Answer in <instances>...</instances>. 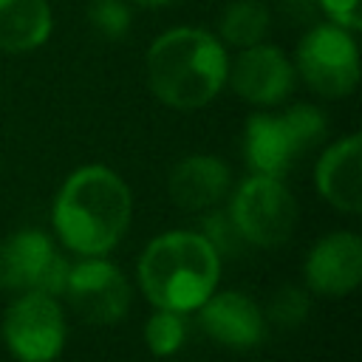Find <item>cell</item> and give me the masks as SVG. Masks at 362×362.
Wrapping results in <instances>:
<instances>
[{
    "mask_svg": "<svg viewBox=\"0 0 362 362\" xmlns=\"http://www.w3.org/2000/svg\"><path fill=\"white\" fill-rule=\"evenodd\" d=\"M229 218L243 240L255 246H280L294 232L297 201L280 178L255 173L238 187Z\"/></svg>",
    "mask_w": 362,
    "mask_h": 362,
    "instance_id": "8992f818",
    "label": "cell"
},
{
    "mask_svg": "<svg viewBox=\"0 0 362 362\" xmlns=\"http://www.w3.org/2000/svg\"><path fill=\"white\" fill-rule=\"evenodd\" d=\"M195 311L206 337L226 348H255L266 334L260 308L243 291H212Z\"/></svg>",
    "mask_w": 362,
    "mask_h": 362,
    "instance_id": "7c38bea8",
    "label": "cell"
},
{
    "mask_svg": "<svg viewBox=\"0 0 362 362\" xmlns=\"http://www.w3.org/2000/svg\"><path fill=\"white\" fill-rule=\"evenodd\" d=\"M88 23L105 37V40H122L130 31L133 14L124 0H90L88 6Z\"/></svg>",
    "mask_w": 362,
    "mask_h": 362,
    "instance_id": "ac0fdd59",
    "label": "cell"
},
{
    "mask_svg": "<svg viewBox=\"0 0 362 362\" xmlns=\"http://www.w3.org/2000/svg\"><path fill=\"white\" fill-rule=\"evenodd\" d=\"M3 339L20 362H54L65 345V317L54 294L23 291L3 317Z\"/></svg>",
    "mask_w": 362,
    "mask_h": 362,
    "instance_id": "52a82bcc",
    "label": "cell"
},
{
    "mask_svg": "<svg viewBox=\"0 0 362 362\" xmlns=\"http://www.w3.org/2000/svg\"><path fill=\"white\" fill-rule=\"evenodd\" d=\"M133 212L127 184L107 167L90 164L68 175L54 201V229L65 249L102 257L127 232Z\"/></svg>",
    "mask_w": 362,
    "mask_h": 362,
    "instance_id": "6da1fadb",
    "label": "cell"
},
{
    "mask_svg": "<svg viewBox=\"0 0 362 362\" xmlns=\"http://www.w3.org/2000/svg\"><path fill=\"white\" fill-rule=\"evenodd\" d=\"M229 57L223 42L195 25H178L147 48V82L158 102L175 110L209 105L226 85Z\"/></svg>",
    "mask_w": 362,
    "mask_h": 362,
    "instance_id": "7a4b0ae2",
    "label": "cell"
},
{
    "mask_svg": "<svg viewBox=\"0 0 362 362\" xmlns=\"http://www.w3.org/2000/svg\"><path fill=\"white\" fill-rule=\"evenodd\" d=\"M305 283L325 297H345L362 280V240L354 232L320 238L305 257Z\"/></svg>",
    "mask_w": 362,
    "mask_h": 362,
    "instance_id": "8fae6325",
    "label": "cell"
},
{
    "mask_svg": "<svg viewBox=\"0 0 362 362\" xmlns=\"http://www.w3.org/2000/svg\"><path fill=\"white\" fill-rule=\"evenodd\" d=\"M204 238L215 246L218 255H221V252H235L238 243L243 240L240 232L235 229L232 218H226V215H209V218H206V235H204Z\"/></svg>",
    "mask_w": 362,
    "mask_h": 362,
    "instance_id": "ffe728a7",
    "label": "cell"
},
{
    "mask_svg": "<svg viewBox=\"0 0 362 362\" xmlns=\"http://www.w3.org/2000/svg\"><path fill=\"white\" fill-rule=\"evenodd\" d=\"M74 311L93 322L110 325L119 322L130 308V283L122 269L102 257H88L76 266H68L65 288Z\"/></svg>",
    "mask_w": 362,
    "mask_h": 362,
    "instance_id": "9c48e42d",
    "label": "cell"
},
{
    "mask_svg": "<svg viewBox=\"0 0 362 362\" xmlns=\"http://www.w3.org/2000/svg\"><path fill=\"white\" fill-rule=\"evenodd\" d=\"M294 71L325 99L348 96L359 82V48L354 31L334 23L311 25L297 42Z\"/></svg>",
    "mask_w": 362,
    "mask_h": 362,
    "instance_id": "5b68a950",
    "label": "cell"
},
{
    "mask_svg": "<svg viewBox=\"0 0 362 362\" xmlns=\"http://www.w3.org/2000/svg\"><path fill=\"white\" fill-rule=\"evenodd\" d=\"M317 0H280V11L291 20V23H308L317 14Z\"/></svg>",
    "mask_w": 362,
    "mask_h": 362,
    "instance_id": "7402d4cb",
    "label": "cell"
},
{
    "mask_svg": "<svg viewBox=\"0 0 362 362\" xmlns=\"http://www.w3.org/2000/svg\"><path fill=\"white\" fill-rule=\"evenodd\" d=\"M232 184L229 167L218 156H187L170 173V198L181 209L215 206Z\"/></svg>",
    "mask_w": 362,
    "mask_h": 362,
    "instance_id": "5bb4252c",
    "label": "cell"
},
{
    "mask_svg": "<svg viewBox=\"0 0 362 362\" xmlns=\"http://www.w3.org/2000/svg\"><path fill=\"white\" fill-rule=\"evenodd\" d=\"M305 314H308V297L294 286L280 288L269 305V317L277 325H300L305 320Z\"/></svg>",
    "mask_w": 362,
    "mask_h": 362,
    "instance_id": "d6986e66",
    "label": "cell"
},
{
    "mask_svg": "<svg viewBox=\"0 0 362 362\" xmlns=\"http://www.w3.org/2000/svg\"><path fill=\"white\" fill-rule=\"evenodd\" d=\"M68 277L65 257L40 229H23L0 243V286L8 291L62 294Z\"/></svg>",
    "mask_w": 362,
    "mask_h": 362,
    "instance_id": "ba28073f",
    "label": "cell"
},
{
    "mask_svg": "<svg viewBox=\"0 0 362 362\" xmlns=\"http://www.w3.org/2000/svg\"><path fill=\"white\" fill-rule=\"evenodd\" d=\"M314 181L334 209L356 215L362 209V139L351 133L334 141L320 156Z\"/></svg>",
    "mask_w": 362,
    "mask_h": 362,
    "instance_id": "4fadbf2b",
    "label": "cell"
},
{
    "mask_svg": "<svg viewBox=\"0 0 362 362\" xmlns=\"http://www.w3.org/2000/svg\"><path fill=\"white\" fill-rule=\"evenodd\" d=\"M136 6H144V8H161V6H170L173 0H133Z\"/></svg>",
    "mask_w": 362,
    "mask_h": 362,
    "instance_id": "603a6c76",
    "label": "cell"
},
{
    "mask_svg": "<svg viewBox=\"0 0 362 362\" xmlns=\"http://www.w3.org/2000/svg\"><path fill=\"white\" fill-rule=\"evenodd\" d=\"M54 28L48 0H0V51L25 54L40 48Z\"/></svg>",
    "mask_w": 362,
    "mask_h": 362,
    "instance_id": "9a60e30c",
    "label": "cell"
},
{
    "mask_svg": "<svg viewBox=\"0 0 362 362\" xmlns=\"http://www.w3.org/2000/svg\"><path fill=\"white\" fill-rule=\"evenodd\" d=\"M187 337L184 317L170 308H156V314L144 325V339L153 356H173Z\"/></svg>",
    "mask_w": 362,
    "mask_h": 362,
    "instance_id": "e0dca14e",
    "label": "cell"
},
{
    "mask_svg": "<svg viewBox=\"0 0 362 362\" xmlns=\"http://www.w3.org/2000/svg\"><path fill=\"white\" fill-rule=\"evenodd\" d=\"M325 113L305 102H297L283 113H255L243 127V156L257 175L283 178L305 150L325 139Z\"/></svg>",
    "mask_w": 362,
    "mask_h": 362,
    "instance_id": "277c9868",
    "label": "cell"
},
{
    "mask_svg": "<svg viewBox=\"0 0 362 362\" xmlns=\"http://www.w3.org/2000/svg\"><path fill=\"white\" fill-rule=\"evenodd\" d=\"M221 255L201 232H164L139 257V286L156 308L195 311L218 286Z\"/></svg>",
    "mask_w": 362,
    "mask_h": 362,
    "instance_id": "3957f363",
    "label": "cell"
},
{
    "mask_svg": "<svg viewBox=\"0 0 362 362\" xmlns=\"http://www.w3.org/2000/svg\"><path fill=\"white\" fill-rule=\"evenodd\" d=\"M320 11H325L328 23L345 28V31H359L362 14H359V0H317Z\"/></svg>",
    "mask_w": 362,
    "mask_h": 362,
    "instance_id": "44dd1931",
    "label": "cell"
},
{
    "mask_svg": "<svg viewBox=\"0 0 362 362\" xmlns=\"http://www.w3.org/2000/svg\"><path fill=\"white\" fill-rule=\"evenodd\" d=\"M226 79L232 90L257 107L280 105L294 88V62L277 48L266 42H255L240 48V54L229 62Z\"/></svg>",
    "mask_w": 362,
    "mask_h": 362,
    "instance_id": "30bf717a",
    "label": "cell"
},
{
    "mask_svg": "<svg viewBox=\"0 0 362 362\" xmlns=\"http://www.w3.org/2000/svg\"><path fill=\"white\" fill-rule=\"evenodd\" d=\"M269 25H272V11L266 0H232L221 11L218 40L235 48H249L255 42H263Z\"/></svg>",
    "mask_w": 362,
    "mask_h": 362,
    "instance_id": "2e32d148",
    "label": "cell"
}]
</instances>
